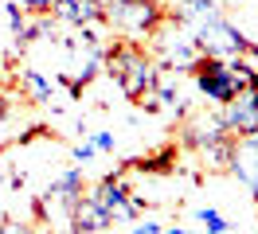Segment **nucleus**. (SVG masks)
<instances>
[{"instance_id": "412c9836", "label": "nucleus", "mask_w": 258, "mask_h": 234, "mask_svg": "<svg viewBox=\"0 0 258 234\" xmlns=\"http://www.w3.org/2000/svg\"><path fill=\"white\" fill-rule=\"evenodd\" d=\"M0 234H35L28 222H20V218H4L0 222Z\"/></svg>"}, {"instance_id": "2eb2a0df", "label": "nucleus", "mask_w": 258, "mask_h": 234, "mask_svg": "<svg viewBox=\"0 0 258 234\" xmlns=\"http://www.w3.org/2000/svg\"><path fill=\"white\" fill-rule=\"evenodd\" d=\"M196 222L204 226V234H231V218L223 211H215V207H200L196 211Z\"/></svg>"}, {"instance_id": "f257e3e1", "label": "nucleus", "mask_w": 258, "mask_h": 234, "mask_svg": "<svg viewBox=\"0 0 258 234\" xmlns=\"http://www.w3.org/2000/svg\"><path fill=\"white\" fill-rule=\"evenodd\" d=\"M113 78H117V86L125 90V98H145L153 94V86L161 82V70H157V62L145 55V47L141 43H113L106 47V62H102Z\"/></svg>"}, {"instance_id": "4468645a", "label": "nucleus", "mask_w": 258, "mask_h": 234, "mask_svg": "<svg viewBox=\"0 0 258 234\" xmlns=\"http://www.w3.org/2000/svg\"><path fill=\"white\" fill-rule=\"evenodd\" d=\"M55 39V20H47V16H28V24H24V31L16 35V47H32V43H39V39Z\"/></svg>"}, {"instance_id": "a211bd4d", "label": "nucleus", "mask_w": 258, "mask_h": 234, "mask_svg": "<svg viewBox=\"0 0 258 234\" xmlns=\"http://www.w3.org/2000/svg\"><path fill=\"white\" fill-rule=\"evenodd\" d=\"M20 4H24V12H28V16H47L59 0H20Z\"/></svg>"}, {"instance_id": "4be33fe9", "label": "nucleus", "mask_w": 258, "mask_h": 234, "mask_svg": "<svg viewBox=\"0 0 258 234\" xmlns=\"http://www.w3.org/2000/svg\"><path fill=\"white\" fill-rule=\"evenodd\" d=\"M161 234H196V230H188V226H164Z\"/></svg>"}, {"instance_id": "aec40b11", "label": "nucleus", "mask_w": 258, "mask_h": 234, "mask_svg": "<svg viewBox=\"0 0 258 234\" xmlns=\"http://www.w3.org/2000/svg\"><path fill=\"white\" fill-rule=\"evenodd\" d=\"M71 156H75V164H86V160H94V156H98V148L90 144V140H79V144L71 148Z\"/></svg>"}, {"instance_id": "6e6552de", "label": "nucleus", "mask_w": 258, "mask_h": 234, "mask_svg": "<svg viewBox=\"0 0 258 234\" xmlns=\"http://www.w3.org/2000/svg\"><path fill=\"white\" fill-rule=\"evenodd\" d=\"M153 39H157V55H161L164 70H192V62L200 59V51H196L188 31H161L157 28Z\"/></svg>"}, {"instance_id": "1a4fd4ad", "label": "nucleus", "mask_w": 258, "mask_h": 234, "mask_svg": "<svg viewBox=\"0 0 258 234\" xmlns=\"http://www.w3.org/2000/svg\"><path fill=\"white\" fill-rule=\"evenodd\" d=\"M219 117H223L231 137H254L258 133V90L235 94V98L219 109Z\"/></svg>"}, {"instance_id": "5701e85b", "label": "nucleus", "mask_w": 258, "mask_h": 234, "mask_svg": "<svg viewBox=\"0 0 258 234\" xmlns=\"http://www.w3.org/2000/svg\"><path fill=\"white\" fill-rule=\"evenodd\" d=\"M0 117H8V102L4 98H0Z\"/></svg>"}, {"instance_id": "dca6fc26", "label": "nucleus", "mask_w": 258, "mask_h": 234, "mask_svg": "<svg viewBox=\"0 0 258 234\" xmlns=\"http://www.w3.org/2000/svg\"><path fill=\"white\" fill-rule=\"evenodd\" d=\"M4 16H8V31H12V39H16L20 31H24V24H28V12H24V4H20V0H8Z\"/></svg>"}, {"instance_id": "423d86ee", "label": "nucleus", "mask_w": 258, "mask_h": 234, "mask_svg": "<svg viewBox=\"0 0 258 234\" xmlns=\"http://www.w3.org/2000/svg\"><path fill=\"white\" fill-rule=\"evenodd\" d=\"M90 195H94L106 211H110L113 222H133L137 218V207H133V191L125 184V172H117V176H106V180H98V187H90Z\"/></svg>"}, {"instance_id": "7ed1b4c3", "label": "nucleus", "mask_w": 258, "mask_h": 234, "mask_svg": "<svg viewBox=\"0 0 258 234\" xmlns=\"http://www.w3.org/2000/svg\"><path fill=\"white\" fill-rule=\"evenodd\" d=\"M106 24L121 39L137 43V39H149L164 24V8L161 0H113V4H106Z\"/></svg>"}, {"instance_id": "f03ea898", "label": "nucleus", "mask_w": 258, "mask_h": 234, "mask_svg": "<svg viewBox=\"0 0 258 234\" xmlns=\"http://www.w3.org/2000/svg\"><path fill=\"white\" fill-rule=\"evenodd\" d=\"M188 35H192V43L200 55H208V59H235V55H258V43H250L246 35H242L223 12H211L204 20H196L188 24Z\"/></svg>"}, {"instance_id": "0eeeda50", "label": "nucleus", "mask_w": 258, "mask_h": 234, "mask_svg": "<svg viewBox=\"0 0 258 234\" xmlns=\"http://www.w3.org/2000/svg\"><path fill=\"white\" fill-rule=\"evenodd\" d=\"M227 172H231V176H235V180L258 199V133H254V137H231Z\"/></svg>"}, {"instance_id": "f3484780", "label": "nucleus", "mask_w": 258, "mask_h": 234, "mask_svg": "<svg viewBox=\"0 0 258 234\" xmlns=\"http://www.w3.org/2000/svg\"><path fill=\"white\" fill-rule=\"evenodd\" d=\"M90 144H94L98 152H113V148H117V137H113V129H94V133H90Z\"/></svg>"}, {"instance_id": "39448f33", "label": "nucleus", "mask_w": 258, "mask_h": 234, "mask_svg": "<svg viewBox=\"0 0 258 234\" xmlns=\"http://www.w3.org/2000/svg\"><path fill=\"white\" fill-rule=\"evenodd\" d=\"M86 191V180H82V168H67L59 172L47 187H43V199H39V215L51 218L55 211H63V218H71V207L79 203V195Z\"/></svg>"}, {"instance_id": "9d476101", "label": "nucleus", "mask_w": 258, "mask_h": 234, "mask_svg": "<svg viewBox=\"0 0 258 234\" xmlns=\"http://www.w3.org/2000/svg\"><path fill=\"white\" fill-rule=\"evenodd\" d=\"M51 20L63 24V28L79 31V28H98L106 24V4L102 0H59L51 8Z\"/></svg>"}, {"instance_id": "6ab92c4d", "label": "nucleus", "mask_w": 258, "mask_h": 234, "mask_svg": "<svg viewBox=\"0 0 258 234\" xmlns=\"http://www.w3.org/2000/svg\"><path fill=\"white\" fill-rule=\"evenodd\" d=\"M161 230H164V226L157 222V218H141V215H137V218H133V230H129V234H161Z\"/></svg>"}, {"instance_id": "20e7f679", "label": "nucleus", "mask_w": 258, "mask_h": 234, "mask_svg": "<svg viewBox=\"0 0 258 234\" xmlns=\"http://www.w3.org/2000/svg\"><path fill=\"white\" fill-rule=\"evenodd\" d=\"M192 78H196L200 98H204L208 106H215V109H223L235 94H242L239 78H235V70H231L227 59H208V55H200V59L192 62Z\"/></svg>"}, {"instance_id": "f8f14e48", "label": "nucleus", "mask_w": 258, "mask_h": 234, "mask_svg": "<svg viewBox=\"0 0 258 234\" xmlns=\"http://www.w3.org/2000/svg\"><path fill=\"white\" fill-rule=\"evenodd\" d=\"M67 226H71L67 234H102L106 226H113V218H110V211H106V207H102V203H98L90 191H82L79 203L71 207Z\"/></svg>"}, {"instance_id": "9b49d317", "label": "nucleus", "mask_w": 258, "mask_h": 234, "mask_svg": "<svg viewBox=\"0 0 258 234\" xmlns=\"http://www.w3.org/2000/svg\"><path fill=\"white\" fill-rule=\"evenodd\" d=\"M227 140H231V133H227V125H223L219 113H200V117H192V121L184 125V144L196 148V152L219 148V144H227Z\"/></svg>"}, {"instance_id": "ddd939ff", "label": "nucleus", "mask_w": 258, "mask_h": 234, "mask_svg": "<svg viewBox=\"0 0 258 234\" xmlns=\"http://www.w3.org/2000/svg\"><path fill=\"white\" fill-rule=\"evenodd\" d=\"M20 86L32 102H51L55 98V78L43 74L39 66H20Z\"/></svg>"}]
</instances>
